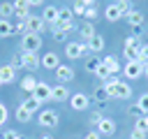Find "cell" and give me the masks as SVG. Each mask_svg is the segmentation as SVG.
I'll use <instances>...</instances> for the list:
<instances>
[{
	"instance_id": "681fc988",
	"label": "cell",
	"mask_w": 148,
	"mask_h": 139,
	"mask_svg": "<svg viewBox=\"0 0 148 139\" xmlns=\"http://www.w3.org/2000/svg\"><path fill=\"white\" fill-rule=\"evenodd\" d=\"M0 139H2V137H0Z\"/></svg>"
},
{
	"instance_id": "2e32d148",
	"label": "cell",
	"mask_w": 148,
	"mask_h": 139,
	"mask_svg": "<svg viewBox=\"0 0 148 139\" xmlns=\"http://www.w3.org/2000/svg\"><path fill=\"white\" fill-rule=\"evenodd\" d=\"M0 81H2V86L16 81V67H12V65H2V67H0Z\"/></svg>"
},
{
	"instance_id": "8992f818",
	"label": "cell",
	"mask_w": 148,
	"mask_h": 139,
	"mask_svg": "<svg viewBox=\"0 0 148 139\" xmlns=\"http://www.w3.org/2000/svg\"><path fill=\"white\" fill-rule=\"evenodd\" d=\"M37 123H39L42 127H56V125H58V114H56L53 109H42V111L37 114Z\"/></svg>"
},
{
	"instance_id": "d590c367",
	"label": "cell",
	"mask_w": 148,
	"mask_h": 139,
	"mask_svg": "<svg viewBox=\"0 0 148 139\" xmlns=\"http://www.w3.org/2000/svg\"><path fill=\"white\" fill-rule=\"evenodd\" d=\"M130 137H132V139H146V137H148V132H143V130H136V127H134Z\"/></svg>"
},
{
	"instance_id": "7a4b0ae2",
	"label": "cell",
	"mask_w": 148,
	"mask_h": 139,
	"mask_svg": "<svg viewBox=\"0 0 148 139\" xmlns=\"http://www.w3.org/2000/svg\"><path fill=\"white\" fill-rule=\"evenodd\" d=\"M42 35H37V32H23V37H21V51H30V53H39V49H42Z\"/></svg>"
},
{
	"instance_id": "4316f807",
	"label": "cell",
	"mask_w": 148,
	"mask_h": 139,
	"mask_svg": "<svg viewBox=\"0 0 148 139\" xmlns=\"http://www.w3.org/2000/svg\"><path fill=\"white\" fill-rule=\"evenodd\" d=\"M21 88H23V90H28V93H30V95H32V90H35V88H37V79H35V76H30V74H28V76H25V79H23V81H21Z\"/></svg>"
},
{
	"instance_id": "8fae6325",
	"label": "cell",
	"mask_w": 148,
	"mask_h": 139,
	"mask_svg": "<svg viewBox=\"0 0 148 139\" xmlns=\"http://www.w3.org/2000/svg\"><path fill=\"white\" fill-rule=\"evenodd\" d=\"M39 60H42V67H46V70H58V65H60V58H58V53H56V51L44 53Z\"/></svg>"
},
{
	"instance_id": "277c9868",
	"label": "cell",
	"mask_w": 148,
	"mask_h": 139,
	"mask_svg": "<svg viewBox=\"0 0 148 139\" xmlns=\"http://www.w3.org/2000/svg\"><path fill=\"white\" fill-rule=\"evenodd\" d=\"M139 46H141L139 37L130 35V37L125 39V46H123V56H125L127 60H139Z\"/></svg>"
},
{
	"instance_id": "e575fe53",
	"label": "cell",
	"mask_w": 148,
	"mask_h": 139,
	"mask_svg": "<svg viewBox=\"0 0 148 139\" xmlns=\"http://www.w3.org/2000/svg\"><path fill=\"white\" fill-rule=\"evenodd\" d=\"M0 137H2V139H21V134H18L16 130H5Z\"/></svg>"
},
{
	"instance_id": "5b68a950",
	"label": "cell",
	"mask_w": 148,
	"mask_h": 139,
	"mask_svg": "<svg viewBox=\"0 0 148 139\" xmlns=\"http://www.w3.org/2000/svg\"><path fill=\"white\" fill-rule=\"evenodd\" d=\"M123 74L127 79H141L143 76V63L141 60H127V65L123 67Z\"/></svg>"
},
{
	"instance_id": "f1b7e54d",
	"label": "cell",
	"mask_w": 148,
	"mask_h": 139,
	"mask_svg": "<svg viewBox=\"0 0 148 139\" xmlns=\"http://www.w3.org/2000/svg\"><path fill=\"white\" fill-rule=\"evenodd\" d=\"M49 30H51V35H53L58 42H65V39H67V32H65V30H60L56 23H51V25H49Z\"/></svg>"
},
{
	"instance_id": "30bf717a",
	"label": "cell",
	"mask_w": 148,
	"mask_h": 139,
	"mask_svg": "<svg viewBox=\"0 0 148 139\" xmlns=\"http://www.w3.org/2000/svg\"><path fill=\"white\" fill-rule=\"evenodd\" d=\"M69 97H72V93L65 88V83L51 86V100H56V102H65V100H69Z\"/></svg>"
},
{
	"instance_id": "7402d4cb",
	"label": "cell",
	"mask_w": 148,
	"mask_h": 139,
	"mask_svg": "<svg viewBox=\"0 0 148 139\" xmlns=\"http://www.w3.org/2000/svg\"><path fill=\"white\" fill-rule=\"evenodd\" d=\"M92 74H97V76H99V79H104V81H109V79L113 76V74L109 72V67H106L102 60H97V65H95V72H92Z\"/></svg>"
},
{
	"instance_id": "c3c4849f",
	"label": "cell",
	"mask_w": 148,
	"mask_h": 139,
	"mask_svg": "<svg viewBox=\"0 0 148 139\" xmlns=\"http://www.w3.org/2000/svg\"><path fill=\"white\" fill-rule=\"evenodd\" d=\"M0 86H2V81H0Z\"/></svg>"
},
{
	"instance_id": "d4e9b609",
	"label": "cell",
	"mask_w": 148,
	"mask_h": 139,
	"mask_svg": "<svg viewBox=\"0 0 148 139\" xmlns=\"http://www.w3.org/2000/svg\"><path fill=\"white\" fill-rule=\"evenodd\" d=\"M92 100H95L97 104H104V102L109 100V93H106V88H104V86L95 88V93H92Z\"/></svg>"
},
{
	"instance_id": "7c38bea8",
	"label": "cell",
	"mask_w": 148,
	"mask_h": 139,
	"mask_svg": "<svg viewBox=\"0 0 148 139\" xmlns=\"http://www.w3.org/2000/svg\"><path fill=\"white\" fill-rule=\"evenodd\" d=\"M56 79H58L60 83L72 81V79H74V67H69V65H58V70H56Z\"/></svg>"
},
{
	"instance_id": "8d00e7d4",
	"label": "cell",
	"mask_w": 148,
	"mask_h": 139,
	"mask_svg": "<svg viewBox=\"0 0 148 139\" xmlns=\"http://www.w3.org/2000/svg\"><path fill=\"white\" fill-rule=\"evenodd\" d=\"M99 120H102V114H99V111H92V116H90V125H95V127H97V123H99Z\"/></svg>"
},
{
	"instance_id": "b9f144b4",
	"label": "cell",
	"mask_w": 148,
	"mask_h": 139,
	"mask_svg": "<svg viewBox=\"0 0 148 139\" xmlns=\"http://www.w3.org/2000/svg\"><path fill=\"white\" fill-rule=\"evenodd\" d=\"M99 137H102L99 132H90V134H86V139H99Z\"/></svg>"
},
{
	"instance_id": "ba28073f",
	"label": "cell",
	"mask_w": 148,
	"mask_h": 139,
	"mask_svg": "<svg viewBox=\"0 0 148 139\" xmlns=\"http://www.w3.org/2000/svg\"><path fill=\"white\" fill-rule=\"evenodd\" d=\"M69 107L76 109V111H86V109L90 107V97H88L86 93H74V95L69 97Z\"/></svg>"
},
{
	"instance_id": "3957f363",
	"label": "cell",
	"mask_w": 148,
	"mask_h": 139,
	"mask_svg": "<svg viewBox=\"0 0 148 139\" xmlns=\"http://www.w3.org/2000/svg\"><path fill=\"white\" fill-rule=\"evenodd\" d=\"M88 51H90V49H88L86 42H67V46H65V56H67L69 60H76V58L86 56Z\"/></svg>"
},
{
	"instance_id": "4fadbf2b",
	"label": "cell",
	"mask_w": 148,
	"mask_h": 139,
	"mask_svg": "<svg viewBox=\"0 0 148 139\" xmlns=\"http://www.w3.org/2000/svg\"><path fill=\"white\" fill-rule=\"evenodd\" d=\"M97 132L99 134H113L116 132V120L109 116H102V120L97 123Z\"/></svg>"
},
{
	"instance_id": "7dc6e473",
	"label": "cell",
	"mask_w": 148,
	"mask_h": 139,
	"mask_svg": "<svg viewBox=\"0 0 148 139\" xmlns=\"http://www.w3.org/2000/svg\"><path fill=\"white\" fill-rule=\"evenodd\" d=\"M116 2H120V5H123V2H130V0H116Z\"/></svg>"
},
{
	"instance_id": "ac0fdd59",
	"label": "cell",
	"mask_w": 148,
	"mask_h": 139,
	"mask_svg": "<svg viewBox=\"0 0 148 139\" xmlns=\"http://www.w3.org/2000/svg\"><path fill=\"white\" fill-rule=\"evenodd\" d=\"M23 107H25L30 114H37V111H42V100H37L35 95H30V97L23 102Z\"/></svg>"
},
{
	"instance_id": "ee69618b",
	"label": "cell",
	"mask_w": 148,
	"mask_h": 139,
	"mask_svg": "<svg viewBox=\"0 0 148 139\" xmlns=\"http://www.w3.org/2000/svg\"><path fill=\"white\" fill-rule=\"evenodd\" d=\"M79 2H81L83 7H92V5H95V0H79Z\"/></svg>"
},
{
	"instance_id": "74e56055",
	"label": "cell",
	"mask_w": 148,
	"mask_h": 139,
	"mask_svg": "<svg viewBox=\"0 0 148 139\" xmlns=\"http://www.w3.org/2000/svg\"><path fill=\"white\" fill-rule=\"evenodd\" d=\"M5 120H7V107L0 102V125H5Z\"/></svg>"
},
{
	"instance_id": "603a6c76",
	"label": "cell",
	"mask_w": 148,
	"mask_h": 139,
	"mask_svg": "<svg viewBox=\"0 0 148 139\" xmlns=\"http://www.w3.org/2000/svg\"><path fill=\"white\" fill-rule=\"evenodd\" d=\"M16 30H14V23L12 21H7V19H0V37H9V35H14Z\"/></svg>"
},
{
	"instance_id": "60d3db41",
	"label": "cell",
	"mask_w": 148,
	"mask_h": 139,
	"mask_svg": "<svg viewBox=\"0 0 148 139\" xmlns=\"http://www.w3.org/2000/svg\"><path fill=\"white\" fill-rule=\"evenodd\" d=\"M95 65H97V60H88V63H86V70H88V72H95Z\"/></svg>"
},
{
	"instance_id": "4dcf8cb0",
	"label": "cell",
	"mask_w": 148,
	"mask_h": 139,
	"mask_svg": "<svg viewBox=\"0 0 148 139\" xmlns=\"http://www.w3.org/2000/svg\"><path fill=\"white\" fill-rule=\"evenodd\" d=\"M14 16H16V21H28V16H30V7H23V9H14Z\"/></svg>"
},
{
	"instance_id": "9c48e42d",
	"label": "cell",
	"mask_w": 148,
	"mask_h": 139,
	"mask_svg": "<svg viewBox=\"0 0 148 139\" xmlns=\"http://www.w3.org/2000/svg\"><path fill=\"white\" fill-rule=\"evenodd\" d=\"M18 58H21V65H23L25 70H37V67L42 65L39 56H37V53H30V51H23Z\"/></svg>"
},
{
	"instance_id": "484cf974",
	"label": "cell",
	"mask_w": 148,
	"mask_h": 139,
	"mask_svg": "<svg viewBox=\"0 0 148 139\" xmlns=\"http://www.w3.org/2000/svg\"><path fill=\"white\" fill-rule=\"evenodd\" d=\"M14 16V5L12 2H0V19H12Z\"/></svg>"
},
{
	"instance_id": "6da1fadb",
	"label": "cell",
	"mask_w": 148,
	"mask_h": 139,
	"mask_svg": "<svg viewBox=\"0 0 148 139\" xmlns=\"http://www.w3.org/2000/svg\"><path fill=\"white\" fill-rule=\"evenodd\" d=\"M104 88H106L109 97H116V100H127V97L132 95V88H130V83L120 81L116 74H113L109 81H104Z\"/></svg>"
},
{
	"instance_id": "f35d334b",
	"label": "cell",
	"mask_w": 148,
	"mask_h": 139,
	"mask_svg": "<svg viewBox=\"0 0 148 139\" xmlns=\"http://www.w3.org/2000/svg\"><path fill=\"white\" fill-rule=\"evenodd\" d=\"M12 5H14V9H23V7H28V0H14Z\"/></svg>"
},
{
	"instance_id": "83f0119b",
	"label": "cell",
	"mask_w": 148,
	"mask_h": 139,
	"mask_svg": "<svg viewBox=\"0 0 148 139\" xmlns=\"http://www.w3.org/2000/svg\"><path fill=\"white\" fill-rule=\"evenodd\" d=\"M30 118H32V114H30V111H28L23 104H18V107H16V120H21V123H28Z\"/></svg>"
},
{
	"instance_id": "cb8c5ba5",
	"label": "cell",
	"mask_w": 148,
	"mask_h": 139,
	"mask_svg": "<svg viewBox=\"0 0 148 139\" xmlns=\"http://www.w3.org/2000/svg\"><path fill=\"white\" fill-rule=\"evenodd\" d=\"M95 35H97V32H95L92 21H88V23H83V25H81V37H83V39H88V42H90Z\"/></svg>"
},
{
	"instance_id": "7bdbcfd3",
	"label": "cell",
	"mask_w": 148,
	"mask_h": 139,
	"mask_svg": "<svg viewBox=\"0 0 148 139\" xmlns=\"http://www.w3.org/2000/svg\"><path fill=\"white\" fill-rule=\"evenodd\" d=\"M35 5H44V0H28V7H35Z\"/></svg>"
},
{
	"instance_id": "ab89813d",
	"label": "cell",
	"mask_w": 148,
	"mask_h": 139,
	"mask_svg": "<svg viewBox=\"0 0 148 139\" xmlns=\"http://www.w3.org/2000/svg\"><path fill=\"white\" fill-rule=\"evenodd\" d=\"M83 12H86V7H83V5L76 0V2H74V14H83Z\"/></svg>"
},
{
	"instance_id": "d6986e66",
	"label": "cell",
	"mask_w": 148,
	"mask_h": 139,
	"mask_svg": "<svg viewBox=\"0 0 148 139\" xmlns=\"http://www.w3.org/2000/svg\"><path fill=\"white\" fill-rule=\"evenodd\" d=\"M125 21H127L132 28H134V25H141V23H143V14L136 12V9H132L130 14H125Z\"/></svg>"
},
{
	"instance_id": "bcb514c9",
	"label": "cell",
	"mask_w": 148,
	"mask_h": 139,
	"mask_svg": "<svg viewBox=\"0 0 148 139\" xmlns=\"http://www.w3.org/2000/svg\"><path fill=\"white\" fill-rule=\"evenodd\" d=\"M42 139H53V137H51V134H44V137H42Z\"/></svg>"
},
{
	"instance_id": "44dd1931",
	"label": "cell",
	"mask_w": 148,
	"mask_h": 139,
	"mask_svg": "<svg viewBox=\"0 0 148 139\" xmlns=\"http://www.w3.org/2000/svg\"><path fill=\"white\" fill-rule=\"evenodd\" d=\"M102 63L109 67V72H111V74H118V72H120V63H118V58H113V56H104V58H102Z\"/></svg>"
},
{
	"instance_id": "5bb4252c",
	"label": "cell",
	"mask_w": 148,
	"mask_h": 139,
	"mask_svg": "<svg viewBox=\"0 0 148 139\" xmlns=\"http://www.w3.org/2000/svg\"><path fill=\"white\" fill-rule=\"evenodd\" d=\"M104 16L111 21V23H116V21H120L123 19V12H120V5L118 2H113V5H106V9H104Z\"/></svg>"
},
{
	"instance_id": "836d02e7",
	"label": "cell",
	"mask_w": 148,
	"mask_h": 139,
	"mask_svg": "<svg viewBox=\"0 0 148 139\" xmlns=\"http://www.w3.org/2000/svg\"><path fill=\"white\" fill-rule=\"evenodd\" d=\"M139 60H141L143 65L148 63V44H141V46H139Z\"/></svg>"
},
{
	"instance_id": "f546056e",
	"label": "cell",
	"mask_w": 148,
	"mask_h": 139,
	"mask_svg": "<svg viewBox=\"0 0 148 139\" xmlns=\"http://www.w3.org/2000/svg\"><path fill=\"white\" fill-rule=\"evenodd\" d=\"M134 127H136V130H143V132H148V114L139 116V118H136V123H134Z\"/></svg>"
},
{
	"instance_id": "1f68e13d",
	"label": "cell",
	"mask_w": 148,
	"mask_h": 139,
	"mask_svg": "<svg viewBox=\"0 0 148 139\" xmlns=\"http://www.w3.org/2000/svg\"><path fill=\"white\" fill-rule=\"evenodd\" d=\"M136 107L141 109V114H148V93H143V95L139 97V102H136Z\"/></svg>"
},
{
	"instance_id": "9a60e30c",
	"label": "cell",
	"mask_w": 148,
	"mask_h": 139,
	"mask_svg": "<svg viewBox=\"0 0 148 139\" xmlns=\"http://www.w3.org/2000/svg\"><path fill=\"white\" fill-rule=\"evenodd\" d=\"M32 95L37 97V100H51V86L49 83H44V81H37V88L32 90Z\"/></svg>"
},
{
	"instance_id": "f6af8a7d",
	"label": "cell",
	"mask_w": 148,
	"mask_h": 139,
	"mask_svg": "<svg viewBox=\"0 0 148 139\" xmlns=\"http://www.w3.org/2000/svg\"><path fill=\"white\" fill-rule=\"evenodd\" d=\"M143 76H146V79H148V63H146V65H143Z\"/></svg>"
},
{
	"instance_id": "ffe728a7",
	"label": "cell",
	"mask_w": 148,
	"mask_h": 139,
	"mask_svg": "<svg viewBox=\"0 0 148 139\" xmlns=\"http://www.w3.org/2000/svg\"><path fill=\"white\" fill-rule=\"evenodd\" d=\"M104 44H106V42H104V37H102V35H95V37L88 42V49H90L92 53H99V51L104 49Z\"/></svg>"
},
{
	"instance_id": "e0dca14e",
	"label": "cell",
	"mask_w": 148,
	"mask_h": 139,
	"mask_svg": "<svg viewBox=\"0 0 148 139\" xmlns=\"http://www.w3.org/2000/svg\"><path fill=\"white\" fill-rule=\"evenodd\" d=\"M42 19H44V23H46V25L56 23V21H58V7L46 5V7H44V12H42Z\"/></svg>"
},
{
	"instance_id": "52a82bcc",
	"label": "cell",
	"mask_w": 148,
	"mask_h": 139,
	"mask_svg": "<svg viewBox=\"0 0 148 139\" xmlns=\"http://www.w3.org/2000/svg\"><path fill=\"white\" fill-rule=\"evenodd\" d=\"M49 25L44 23V19L42 16H28V21H25V32H37V35H42L44 30H46Z\"/></svg>"
},
{
	"instance_id": "d6a6232c",
	"label": "cell",
	"mask_w": 148,
	"mask_h": 139,
	"mask_svg": "<svg viewBox=\"0 0 148 139\" xmlns=\"http://www.w3.org/2000/svg\"><path fill=\"white\" fill-rule=\"evenodd\" d=\"M83 16H86L88 21H95V19H97V7H95V5H92V7H86Z\"/></svg>"
}]
</instances>
